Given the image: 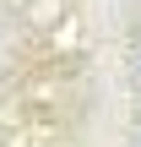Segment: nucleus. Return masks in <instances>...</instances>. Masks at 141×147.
I'll list each match as a JSON object with an SVG mask.
<instances>
[]
</instances>
